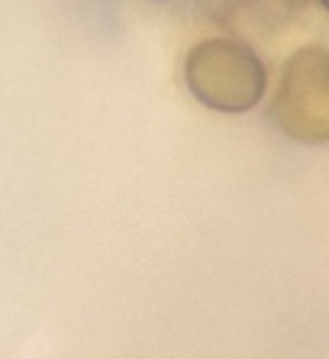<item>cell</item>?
Masks as SVG:
<instances>
[{
  "label": "cell",
  "instance_id": "6da1fadb",
  "mask_svg": "<svg viewBox=\"0 0 329 359\" xmlns=\"http://www.w3.org/2000/svg\"><path fill=\"white\" fill-rule=\"evenodd\" d=\"M184 88L190 97L220 114H246L265 97L268 72L258 52L242 39H204L184 55Z\"/></svg>",
  "mask_w": 329,
  "mask_h": 359
},
{
  "label": "cell",
  "instance_id": "7a4b0ae2",
  "mask_svg": "<svg viewBox=\"0 0 329 359\" xmlns=\"http://www.w3.org/2000/svg\"><path fill=\"white\" fill-rule=\"evenodd\" d=\"M272 120L297 142H329V49L304 46L290 55L272 100Z\"/></svg>",
  "mask_w": 329,
  "mask_h": 359
},
{
  "label": "cell",
  "instance_id": "3957f363",
  "mask_svg": "<svg viewBox=\"0 0 329 359\" xmlns=\"http://www.w3.org/2000/svg\"><path fill=\"white\" fill-rule=\"evenodd\" d=\"M323 7H326V10H329V0H323Z\"/></svg>",
  "mask_w": 329,
  "mask_h": 359
}]
</instances>
